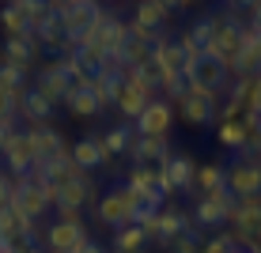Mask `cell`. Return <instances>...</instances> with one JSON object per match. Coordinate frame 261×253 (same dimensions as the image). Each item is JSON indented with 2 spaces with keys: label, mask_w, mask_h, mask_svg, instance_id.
<instances>
[{
  "label": "cell",
  "mask_w": 261,
  "mask_h": 253,
  "mask_svg": "<svg viewBox=\"0 0 261 253\" xmlns=\"http://www.w3.org/2000/svg\"><path fill=\"white\" fill-rule=\"evenodd\" d=\"M53 110H57V106L49 102V98H42L38 91H34V87H27L23 91V102H19V117L27 125H46L49 117H53Z\"/></svg>",
  "instance_id": "cell-21"
},
{
  "label": "cell",
  "mask_w": 261,
  "mask_h": 253,
  "mask_svg": "<svg viewBox=\"0 0 261 253\" xmlns=\"http://www.w3.org/2000/svg\"><path fill=\"white\" fill-rule=\"evenodd\" d=\"M76 253H110V249H106V246H98L95 238H87V242H84V246H80Z\"/></svg>",
  "instance_id": "cell-37"
},
{
  "label": "cell",
  "mask_w": 261,
  "mask_h": 253,
  "mask_svg": "<svg viewBox=\"0 0 261 253\" xmlns=\"http://www.w3.org/2000/svg\"><path fill=\"white\" fill-rule=\"evenodd\" d=\"M155 227H159L155 246H159V249H170V242H174V238H182L186 231H193V219L182 212V208H167V204H163V212H159V223H155Z\"/></svg>",
  "instance_id": "cell-17"
},
{
  "label": "cell",
  "mask_w": 261,
  "mask_h": 253,
  "mask_svg": "<svg viewBox=\"0 0 261 253\" xmlns=\"http://www.w3.org/2000/svg\"><path fill=\"white\" fill-rule=\"evenodd\" d=\"M68 155L84 174H95L98 166H106V155H102V148H98L95 136H80L76 144H68Z\"/></svg>",
  "instance_id": "cell-19"
},
{
  "label": "cell",
  "mask_w": 261,
  "mask_h": 253,
  "mask_svg": "<svg viewBox=\"0 0 261 253\" xmlns=\"http://www.w3.org/2000/svg\"><path fill=\"white\" fill-rule=\"evenodd\" d=\"M0 26H4L8 38H19V34H34L31 31V19L23 12V0H12V4L0 8Z\"/></svg>",
  "instance_id": "cell-25"
},
{
  "label": "cell",
  "mask_w": 261,
  "mask_h": 253,
  "mask_svg": "<svg viewBox=\"0 0 261 253\" xmlns=\"http://www.w3.org/2000/svg\"><path fill=\"white\" fill-rule=\"evenodd\" d=\"M174 12H178V4H170V0H140V4L133 8V23L144 26V31H151V34H163L159 26Z\"/></svg>",
  "instance_id": "cell-16"
},
{
  "label": "cell",
  "mask_w": 261,
  "mask_h": 253,
  "mask_svg": "<svg viewBox=\"0 0 261 253\" xmlns=\"http://www.w3.org/2000/svg\"><path fill=\"white\" fill-rule=\"evenodd\" d=\"M257 238H261V234H257Z\"/></svg>",
  "instance_id": "cell-38"
},
{
  "label": "cell",
  "mask_w": 261,
  "mask_h": 253,
  "mask_svg": "<svg viewBox=\"0 0 261 253\" xmlns=\"http://www.w3.org/2000/svg\"><path fill=\"white\" fill-rule=\"evenodd\" d=\"M12 196H15V182H12V174H4V170H0V208L12 204Z\"/></svg>",
  "instance_id": "cell-36"
},
{
  "label": "cell",
  "mask_w": 261,
  "mask_h": 253,
  "mask_svg": "<svg viewBox=\"0 0 261 253\" xmlns=\"http://www.w3.org/2000/svg\"><path fill=\"white\" fill-rule=\"evenodd\" d=\"M242 98H246V114H257L261 117V76L242 79Z\"/></svg>",
  "instance_id": "cell-33"
},
{
  "label": "cell",
  "mask_w": 261,
  "mask_h": 253,
  "mask_svg": "<svg viewBox=\"0 0 261 253\" xmlns=\"http://www.w3.org/2000/svg\"><path fill=\"white\" fill-rule=\"evenodd\" d=\"M201 246H204L201 227H193V231H186L182 238H174V242H170V249H167V253H201Z\"/></svg>",
  "instance_id": "cell-32"
},
{
  "label": "cell",
  "mask_w": 261,
  "mask_h": 253,
  "mask_svg": "<svg viewBox=\"0 0 261 253\" xmlns=\"http://www.w3.org/2000/svg\"><path fill=\"white\" fill-rule=\"evenodd\" d=\"M61 15V31H65V38H80V34H87L95 26V19L106 12L98 0H65V4H53Z\"/></svg>",
  "instance_id": "cell-2"
},
{
  "label": "cell",
  "mask_w": 261,
  "mask_h": 253,
  "mask_svg": "<svg viewBox=\"0 0 261 253\" xmlns=\"http://www.w3.org/2000/svg\"><path fill=\"white\" fill-rule=\"evenodd\" d=\"M95 212H98V223H106L110 231H121L133 223V215L140 212V201L129 185H110L102 196L95 201Z\"/></svg>",
  "instance_id": "cell-1"
},
{
  "label": "cell",
  "mask_w": 261,
  "mask_h": 253,
  "mask_svg": "<svg viewBox=\"0 0 261 253\" xmlns=\"http://www.w3.org/2000/svg\"><path fill=\"white\" fill-rule=\"evenodd\" d=\"M125 87V79H121V72L118 68H102V72H95L91 76V91L98 98V106H114V98H118V91Z\"/></svg>",
  "instance_id": "cell-22"
},
{
  "label": "cell",
  "mask_w": 261,
  "mask_h": 253,
  "mask_svg": "<svg viewBox=\"0 0 261 253\" xmlns=\"http://www.w3.org/2000/svg\"><path fill=\"white\" fill-rule=\"evenodd\" d=\"M95 140H98V148H102L106 162H110V159H118V155L129 151V144H133V125H110V129H102Z\"/></svg>",
  "instance_id": "cell-20"
},
{
  "label": "cell",
  "mask_w": 261,
  "mask_h": 253,
  "mask_svg": "<svg viewBox=\"0 0 261 253\" xmlns=\"http://www.w3.org/2000/svg\"><path fill=\"white\" fill-rule=\"evenodd\" d=\"M227 223L242 234H261V196H246V201L231 204Z\"/></svg>",
  "instance_id": "cell-18"
},
{
  "label": "cell",
  "mask_w": 261,
  "mask_h": 253,
  "mask_svg": "<svg viewBox=\"0 0 261 253\" xmlns=\"http://www.w3.org/2000/svg\"><path fill=\"white\" fill-rule=\"evenodd\" d=\"M121 79H125V87H133L140 98H148V102H155L159 98V83H155V76H151V68H137V72H121Z\"/></svg>",
  "instance_id": "cell-28"
},
{
  "label": "cell",
  "mask_w": 261,
  "mask_h": 253,
  "mask_svg": "<svg viewBox=\"0 0 261 253\" xmlns=\"http://www.w3.org/2000/svg\"><path fill=\"white\" fill-rule=\"evenodd\" d=\"M144 246H148V238H144L140 227H121L114 231V253H144Z\"/></svg>",
  "instance_id": "cell-30"
},
{
  "label": "cell",
  "mask_w": 261,
  "mask_h": 253,
  "mask_svg": "<svg viewBox=\"0 0 261 253\" xmlns=\"http://www.w3.org/2000/svg\"><path fill=\"white\" fill-rule=\"evenodd\" d=\"M0 53H4L8 61H15V65L31 68L42 49H38V38H34V34H19V38H4V49Z\"/></svg>",
  "instance_id": "cell-23"
},
{
  "label": "cell",
  "mask_w": 261,
  "mask_h": 253,
  "mask_svg": "<svg viewBox=\"0 0 261 253\" xmlns=\"http://www.w3.org/2000/svg\"><path fill=\"white\" fill-rule=\"evenodd\" d=\"M27 132H31V140H34V148H38V162H49V159H61V155H68V144L65 136H61V129L57 125H27Z\"/></svg>",
  "instance_id": "cell-14"
},
{
  "label": "cell",
  "mask_w": 261,
  "mask_h": 253,
  "mask_svg": "<svg viewBox=\"0 0 261 253\" xmlns=\"http://www.w3.org/2000/svg\"><path fill=\"white\" fill-rule=\"evenodd\" d=\"M87 238H91V234H87V223H49V227L42 231L46 253H76Z\"/></svg>",
  "instance_id": "cell-9"
},
{
  "label": "cell",
  "mask_w": 261,
  "mask_h": 253,
  "mask_svg": "<svg viewBox=\"0 0 261 253\" xmlns=\"http://www.w3.org/2000/svg\"><path fill=\"white\" fill-rule=\"evenodd\" d=\"M223 189V166L220 162H201L193 174V196H204V193H220Z\"/></svg>",
  "instance_id": "cell-26"
},
{
  "label": "cell",
  "mask_w": 261,
  "mask_h": 253,
  "mask_svg": "<svg viewBox=\"0 0 261 253\" xmlns=\"http://www.w3.org/2000/svg\"><path fill=\"white\" fill-rule=\"evenodd\" d=\"M231 204H235V196L227 193V189H220V193H204V196H197V204H193V227H201V231H220V227H227V215H231Z\"/></svg>",
  "instance_id": "cell-5"
},
{
  "label": "cell",
  "mask_w": 261,
  "mask_h": 253,
  "mask_svg": "<svg viewBox=\"0 0 261 253\" xmlns=\"http://www.w3.org/2000/svg\"><path fill=\"white\" fill-rule=\"evenodd\" d=\"M53 189H57L53 212H57V208H68V212H84L87 204H95V182H91V174H80L76 182L53 185Z\"/></svg>",
  "instance_id": "cell-11"
},
{
  "label": "cell",
  "mask_w": 261,
  "mask_h": 253,
  "mask_svg": "<svg viewBox=\"0 0 261 253\" xmlns=\"http://www.w3.org/2000/svg\"><path fill=\"white\" fill-rule=\"evenodd\" d=\"M114 110H118L125 121H137V117L148 110V98H140L137 91H133V87H121L118 98H114Z\"/></svg>",
  "instance_id": "cell-29"
},
{
  "label": "cell",
  "mask_w": 261,
  "mask_h": 253,
  "mask_svg": "<svg viewBox=\"0 0 261 253\" xmlns=\"http://www.w3.org/2000/svg\"><path fill=\"white\" fill-rule=\"evenodd\" d=\"M174 106H178V114H182L186 125H212L216 121V95L204 91V87H197V83L186 87V95L178 98Z\"/></svg>",
  "instance_id": "cell-7"
},
{
  "label": "cell",
  "mask_w": 261,
  "mask_h": 253,
  "mask_svg": "<svg viewBox=\"0 0 261 253\" xmlns=\"http://www.w3.org/2000/svg\"><path fill=\"white\" fill-rule=\"evenodd\" d=\"M19 102H23V95H12L0 87V117H19Z\"/></svg>",
  "instance_id": "cell-34"
},
{
  "label": "cell",
  "mask_w": 261,
  "mask_h": 253,
  "mask_svg": "<svg viewBox=\"0 0 261 253\" xmlns=\"http://www.w3.org/2000/svg\"><path fill=\"white\" fill-rule=\"evenodd\" d=\"M65 106H68L72 117H95V114H102V106H98V98H95L91 87H72L68 98H65Z\"/></svg>",
  "instance_id": "cell-27"
},
{
  "label": "cell",
  "mask_w": 261,
  "mask_h": 253,
  "mask_svg": "<svg viewBox=\"0 0 261 253\" xmlns=\"http://www.w3.org/2000/svg\"><path fill=\"white\" fill-rule=\"evenodd\" d=\"M201 253H231V238L227 234H216V238H208L201 246Z\"/></svg>",
  "instance_id": "cell-35"
},
{
  "label": "cell",
  "mask_w": 261,
  "mask_h": 253,
  "mask_svg": "<svg viewBox=\"0 0 261 253\" xmlns=\"http://www.w3.org/2000/svg\"><path fill=\"white\" fill-rule=\"evenodd\" d=\"M170 125H174V106H170L167 98H155V102H148V110L133 121V132H137V136H151V140H167Z\"/></svg>",
  "instance_id": "cell-8"
},
{
  "label": "cell",
  "mask_w": 261,
  "mask_h": 253,
  "mask_svg": "<svg viewBox=\"0 0 261 253\" xmlns=\"http://www.w3.org/2000/svg\"><path fill=\"white\" fill-rule=\"evenodd\" d=\"M223 189L235 201L261 196V159H239L231 166H223Z\"/></svg>",
  "instance_id": "cell-4"
},
{
  "label": "cell",
  "mask_w": 261,
  "mask_h": 253,
  "mask_svg": "<svg viewBox=\"0 0 261 253\" xmlns=\"http://www.w3.org/2000/svg\"><path fill=\"white\" fill-rule=\"evenodd\" d=\"M0 162L12 170V178H27V174H31L34 162H38V148H34L31 132H27V129H15L12 136L4 140V148H0Z\"/></svg>",
  "instance_id": "cell-3"
},
{
  "label": "cell",
  "mask_w": 261,
  "mask_h": 253,
  "mask_svg": "<svg viewBox=\"0 0 261 253\" xmlns=\"http://www.w3.org/2000/svg\"><path fill=\"white\" fill-rule=\"evenodd\" d=\"M193 174H197V162L186 155V151H174V155L159 166V193L163 196L193 193Z\"/></svg>",
  "instance_id": "cell-6"
},
{
  "label": "cell",
  "mask_w": 261,
  "mask_h": 253,
  "mask_svg": "<svg viewBox=\"0 0 261 253\" xmlns=\"http://www.w3.org/2000/svg\"><path fill=\"white\" fill-rule=\"evenodd\" d=\"M12 182H15V204L23 208V215H27V219H34V223H42V219L49 215L46 193H42L31 178H12Z\"/></svg>",
  "instance_id": "cell-13"
},
{
  "label": "cell",
  "mask_w": 261,
  "mask_h": 253,
  "mask_svg": "<svg viewBox=\"0 0 261 253\" xmlns=\"http://www.w3.org/2000/svg\"><path fill=\"white\" fill-rule=\"evenodd\" d=\"M0 87L12 95H23L27 87H31V68L15 65V61H8L4 53H0Z\"/></svg>",
  "instance_id": "cell-24"
},
{
  "label": "cell",
  "mask_w": 261,
  "mask_h": 253,
  "mask_svg": "<svg viewBox=\"0 0 261 253\" xmlns=\"http://www.w3.org/2000/svg\"><path fill=\"white\" fill-rule=\"evenodd\" d=\"M227 79H231L227 65L208 57V53H201L193 65H186V83H197V87H204V91H212V95L220 91V87H227Z\"/></svg>",
  "instance_id": "cell-10"
},
{
  "label": "cell",
  "mask_w": 261,
  "mask_h": 253,
  "mask_svg": "<svg viewBox=\"0 0 261 253\" xmlns=\"http://www.w3.org/2000/svg\"><path fill=\"white\" fill-rule=\"evenodd\" d=\"M220 144L223 148H235V151H246V129H242V121H220Z\"/></svg>",
  "instance_id": "cell-31"
},
{
  "label": "cell",
  "mask_w": 261,
  "mask_h": 253,
  "mask_svg": "<svg viewBox=\"0 0 261 253\" xmlns=\"http://www.w3.org/2000/svg\"><path fill=\"white\" fill-rule=\"evenodd\" d=\"M125 155L133 159V166H163V162L174 155V148H170L167 140H151V136H137L133 132V144Z\"/></svg>",
  "instance_id": "cell-12"
},
{
  "label": "cell",
  "mask_w": 261,
  "mask_h": 253,
  "mask_svg": "<svg viewBox=\"0 0 261 253\" xmlns=\"http://www.w3.org/2000/svg\"><path fill=\"white\" fill-rule=\"evenodd\" d=\"M34 91H38L42 98H49L53 106H61V102H65V98H68L72 83L65 79V72H61V61H57V57H53L49 65H46V68L38 72V83H34Z\"/></svg>",
  "instance_id": "cell-15"
}]
</instances>
